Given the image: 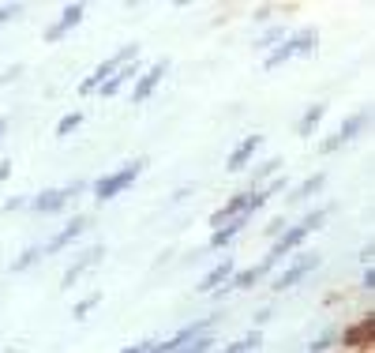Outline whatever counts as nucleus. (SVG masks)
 I'll return each instance as SVG.
<instances>
[{
    "label": "nucleus",
    "mask_w": 375,
    "mask_h": 353,
    "mask_svg": "<svg viewBox=\"0 0 375 353\" xmlns=\"http://www.w3.org/2000/svg\"><path fill=\"white\" fill-rule=\"evenodd\" d=\"M143 166L147 162H128L124 169H117V173H109V177H101L98 185H94V192H98V199H113V196H120L131 180H135L139 173H143Z\"/></svg>",
    "instance_id": "1"
},
{
    "label": "nucleus",
    "mask_w": 375,
    "mask_h": 353,
    "mask_svg": "<svg viewBox=\"0 0 375 353\" xmlns=\"http://www.w3.org/2000/svg\"><path fill=\"white\" fill-rule=\"evenodd\" d=\"M135 53H139V45H124L120 53H113L109 60H101V64L94 68V72H90V79H83V87H79V90H83V94H90V90H94L98 83H105V79L117 72V68H124L128 60H135Z\"/></svg>",
    "instance_id": "2"
},
{
    "label": "nucleus",
    "mask_w": 375,
    "mask_h": 353,
    "mask_svg": "<svg viewBox=\"0 0 375 353\" xmlns=\"http://www.w3.org/2000/svg\"><path fill=\"white\" fill-rule=\"evenodd\" d=\"M323 218H327V207H319V210H311V215H308V218H304V222H300V226H297V229H289V233H286V237H281V240H278V245H274V252H270V259H281V256H286V252H289V248H297V245H300V240H304V237H308V233H311V229H316V226H319V222H323Z\"/></svg>",
    "instance_id": "3"
},
{
    "label": "nucleus",
    "mask_w": 375,
    "mask_h": 353,
    "mask_svg": "<svg viewBox=\"0 0 375 353\" xmlns=\"http://www.w3.org/2000/svg\"><path fill=\"white\" fill-rule=\"evenodd\" d=\"M210 324H214V316H207V319H196V324H188V327H180L173 338H166V342H158V346H147V353H177V350H184L188 342H196L199 331H207Z\"/></svg>",
    "instance_id": "4"
},
{
    "label": "nucleus",
    "mask_w": 375,
    "mask_h": 353,
    "mask_svg": "<svg viewBox=\"0 0 375 353\" xmlns=\"http://www.w3.org/2000/svg\"><path fill=\"white\" fill-rule=\"evenodd\" d=\"M311 42H316V30H304V34H297L293 42H286L281 49H274V53L263 60V68H278V64H286V60L297 57V53H311Z\"/></svg>",
    "instance_id": "5"
},
{
    "label": "nucleus",
    "mask_w": 375,
    "mask_h": 353,
    "mask_svg": "<svg viewBox=\"0 0 375 353\" xmlns=\"http://www.w3.org/2000/svg\"><path fill=\"white\" fill-rule=\"evenodd\" d=\"M259 143H263V136H248L244 143H237V150L229 154V166H226L229 173H240V169L248 166V158L256 154V147H259Z\"/></svg>",
    "instance_id": "6"
},
{
    "label": "nucleus",
    "mask_w": 375,
    "mask_h": 353,
    "mask_svg": "<svg viewBox=\"0 0 375 353\" xmlns=\"http://www.w3.org/2000/svg\"><path fill=\"white\" fill-rule=\"evenodd\" d=\"M316 264H319L316 256H304V259H297V264H293V267L286 271V275H278V278H274V289H289L293 282H300V278L308 275V271L316 267Z\"/></svg>",
    "instance_id": "7"
},
{
    "label": "nucleus",
    "mask_w": 375,
    "mask_h": 353,
    "mask_svg": "<svg viewBox=\"0 0 375 353\" xmlns=\"http://www.w3.org/2000/svg\"><path fill=\"white\" fill-rule=\"evenodd\" d=\"M166 68H169V60H158V64L150 68V72H147L143 79H139V87H135V94H131V102H147V98H150V90L158 87V79L166 75Z\"/></svg>",
    "instance_id": "8"
},
{
    "label": "nucleus",
    "mask_w": 375,
    "mask_h": 353,
    "mask_svg": "<svg viewBox=\"0 0 375 353\" xmlns=\"http://www.w3.org/2000/svg\"><path fill=\"white\" fill-rule=\"evenodd\" d=\"M248 218H251V215H248V210H240V215H237V218H229V226H226V229H218V233H214V237H210V248H221V245H229V240H233V237H237V233H240V229H244V226H248Z\"/></svg>",
    "instance_id": "9"
},
{
    "label": "nucleus",
    "mask_w": 375,
    "mask_h": 353,
    "mask_svg": "<svg viewBox=\"0 0 375 353\" xmlns=\"http://www.w3.org/2000/svg\"><path fill=\"white\" fill-rule=\"evenodd\" d=\"M79 19H83V4H68V8H64V19H60L53 30H49V42H60V38H64L68 30L79 23Z\"/></svg>",
    "instance_id": "10"
},
{
    "label": "nucleus",
    "mask_w": 375,
    "mask_h": 353,
    "mask_svg": "<svg viewBox=\"0 0 375 353\" xmlns=\"http://www.w3.org/2000/svg\"><path fill=\"white\" fill-rule=\"evenodd\" d=\"M83 226H87V222H83V218H72V222H68V226H64V229H60V233H57L53 240H49V245H45L42 252H60V248H64V245H68V240H75L79 233H83Z\"/></svg>",
    "instance_id": "11"
},
{
    "label": "nucleus",
    "mask_w": 375,
    "mask_h": 353,
    "mask_svg": "<svg viewBox=\"0 0 375 353\" xmlns=\"http://www.w3.org/2000/svg\"><path fill=\"white\" fill-rule=\"evenodd\" d=\"M79 185H72V188H53V192H42V196L34 199V210H57L60 203H64L68 196H72Z\"/></svg>",
    "instance_id": "12"
},
{
    "label": "nucleus",
    "mask_w": 375,
    "mask_h": 353,
    "mask_svg": "<svg viewBox=\"0 0 375 353\" xmlns=\"http://www.w3.org/2000/svg\"><path fill=\"white\" fill-rule=\"evenodd\" d=\"M244 207H248V192H240V196H233V199H229V203L221 207V210H214V218H210V222H214V226H221V222L237 218V215H240V210H244Z\"/></svg>",
    "instance_id": "13"
},
{
    "label": "nucleus",
    "mask_w": 375,
    "mask_h": 353,
    "mask_svg": "<svg viewBox=\"0 0 375 353\" xmlns=\"http://www.w3.org/2000/svg\"><path fill=\"white\" fill-rule=\"evenodd\" d=\"M135 72H139V68H135V64H131V60H128L124 68H117V75H109L105 83H101V94H117V90L124 87V83H128V79L135 75Z\"/></svg>",
    "instance_id": "14"
},
{
    "label": "nucleus",
    "mask_w": 375,
    "mask_h": 353,
    "mask_svg": "<svg viewBox=\"0 0 375 353\" xmlns=\"http://www.w3.org/2000/svg\"><path fill=\"white\" fill-rule=\"evenodd\" d=\"M360 128H364V113H357V117H349V120H346V128H341V132H338V139H330V143H323V150H334V147H338V143H349V139L357 136Z\"/></svg>",
    "instance_id": "15"
},
{
    "label": "nucleus",
    "mask_w": 375,
    "mask_h": 353,
    "mask_svg": "<svg viewBox=\"0 0 375 353\" xmlns=\"http://www.w3.org/2000/svg\"><path fill=\"white\" fill-rule=\"evenodd\" d=\"M274 264H278V259H270V256H267V259H263L259 267H251V271H244V275H237V278H233V286H244V289H248L251 282H256L259 275H267V271L274 267Z\"/></svg>",
    "instance_id": "16"
},
{
    "label": "nucleus",
    "mask_w": 375,
    "mask_h": 353,
    "mask_svg": "<svg viewBox=\"0 0 375 353\" xmlns=\"http://www.w3.org/2000/svg\"><path fill=\"white\" fill-rule=\"evenodd\" d=\"M229 275H233V264H229V259H226V264H218V267L210 271L207 278H203V286H199V289H218V286H221V282H226Z\"/></svg>",
    "instance_id": "17"
},
{
    "label": "nucleus",
    "mask_w": 375,
    "mask_h": 353,
    "mask_svg": "<svg viewBox=\"0 0 375 353\" xmlns=\"http://www.w3.org/2000/svg\"><path fill=\"white\" fill-rule=\"evenodd\" d=\"M98 256H101V248H90V252H87V256H83V259H79V264H75V267H72V271H68V275H64V286H75V278H79V275H83V271H87L90 264H94V259H98Z\"/></svg>",
    "instance_id": "18"
},
{
    "label": "nucleus",
    "mask_w": 375,
    "mask_h": 353,
    "mask_svg": "<svg viewBox=\"0 0 375 353\" xmlns=\"http://www.w3.org/2000/svg\"><path fill=\"white\" fill-rule=\"evenodd\" d=\"M323 113H327V106H311L308 113L300 117V128H297V132H300V136H311V132H316V124H319V117H323Z\"/></svg>",
    "instance_id": "19"
},
{
    "label": "nucleus",
    "mask_w": 375,
    "mask_h": 353,
    "mask_svg": "<svg viewBox=\"0 0 375 353\" xmlns=\"http://www.w3.org/2000/svg\"><path fill=\"white\" fill-rule=\"evenodd\" d=\"M360 338H372V316H368V319H360V324L349 331V335H346V346H357Z\"/></svg>",
    "instance_id": "20"
},
{
    "label": "nucleus",
    "mask_w": 375,
    "mask_h": 353,
    "mask_svg": "<svg viewBox=\"0 0 375 353\" xmlns=\"http://www.w3.org/2000/svg\"><path fill=\"white\" fill-rule=\"evenodd\" d=\"M259 346V331H251L248 338H240V342H233V346L226 350V353H248V350H256Z\"/></svg>",
    "instance_id": "21"
},
{
    "label": "nucleus",
    "mask_w": 375,
    "mask_h": 353,
    "mask_svg": "<svg viewBox=\"0 0 375 353\" xmlns=\"http://www.w3.org/2000/svg\"><path fill=\"white\" fill-rule=\"evenodd\" d=\"M79 120H83V113H68V117L57 124V136H68V132H75V128H79Z\"/></svg>",
    "instance_id": "22"
},
{
    "label": "nucleus",
    "mask_w": 375,
    "mask_h": 353,
    "mask_svg": "<svg viewBox=\"0 0 375 353\" xmlns=\"http://www.w3.org/2000/svg\"><path fill=\"white\" fill-rule=\"evenodd\" d=\"M210 346H214L210 338H199V342H188V346H184V350H177V353H207Z\"/></svg>",
    "instance_id": "23"
},
{
    "label": "nucleus",
    "mask_w": 375,
    "mask_h": 353,
    "mask_svg": "<svg viewBox=\"0 0 375 353\" xmlns=\"http://www.w3.org/2000/svg\"><path fill=\"white\" fill-rule=\"evenodd\" d=\"M94 305H98V294H90V297H83V301H79V305H75V316L83 319V316H87V312L94 308Z\"/></svg>",
    "instance_id": "24"
},
{
    "label": "nucleus",
    "mask_w": 375,
    "mask_h": 353,
    "mask_svg": "<svg viewBox=\"0 0 375 353\" xmlns=\"http://www.w3.org/2000/svg\"><path fill=\"white\" fill-rule=\"evenodd\" d=\"M323 185V173L319 177H311V180H304V188H300V196H311V192H316Z\"/></svg>",
    "instance_id": "25"
},
{
    "label": "nucleus",
    "mask_w": 375,
    "mask_h": 353,
    "mask_svg": "<svg viewBox=\"0 0 375 353\" xmlns=\"http://www.w3.org/2000/svg\"><path fill=\"white\" fill-rule=\"evenodd\" d=\"M147 346H150V342H139V346H131V350H124V353H147Z\"/></svg>",
    "instance_id": "26"
},
{
    "label": "nucleus",
    "mask_w": 375,
    "mask_h": 353,
    "mask_svg": "<svg viewBox=\"0 0 375 353\" xmlns=\"http://www.w3.org/2000/svg\"><path fill=\"white\" fill-rule=\"evenodd\" d=\"M15 15V8H0V23H4V19H12Z\"/></svg>",
    "instance_id": "27"
},
{
    "label": "nucleus",
    "mask_w": 375,
    "mask_h": 353,
    "mask_svg": "<svg viewBox=\"0 0 375 353\" xmlns=\"http://www.w3.org/2000/svg\"><path fill=\"white\" fill-rule=\"evenodd\" d=\"M4 124H8V120H4V117H0V132H4Z\"/></svg>",
    "instance_id": "28"
}]
</instances>
